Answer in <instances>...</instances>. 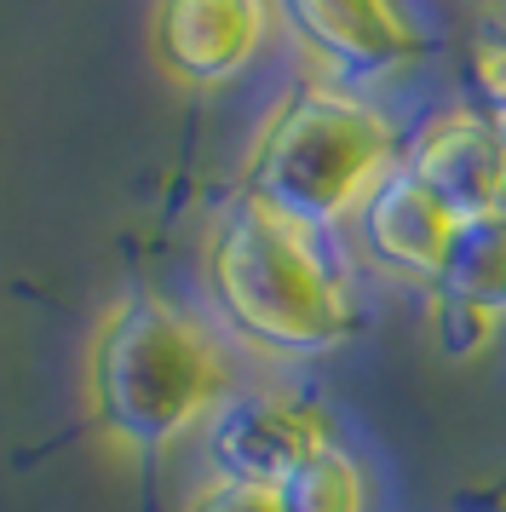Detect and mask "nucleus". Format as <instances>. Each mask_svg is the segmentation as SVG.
Here are the masks:
<instances>
[{
  "label": "nucleus",
  "mask_w": 506,
  "mask_h": 512,
  "mask_svg": "<svg viewBox=\"0 0 506 512\" xmlns=\"http://www.w3.org/2000/svg\"><path fill=\"white\" fill-rule=\"evenodd\" d=\"M472 75H478V87H483V104H489L495 133L506 139V41H478V52H472Z\"/></svg>",
  "instance_id": "obj_12"
},
{
  "label": "nucleus",
  "mask_w": 506,
  "mask_h": 512,
  "mask_svg": "<svg viewBox=\"0 0 506 512\" xmlns=\"http://www.w3.org/2000/svg\"><path fill=\"white\" fill-rule=\"evenodd\" d=\"M230 397V357L161 294H121L87 340V420L121 449H167Z\"/></svg>",
  "instance_id": "obj_1"
},
{
  "label": "nucleus",
  "mask_w": 506,
  "mask_h": 512,
  "mask_svg": "<svg viewBox=\"0 0 506 512\" xmlns=\"http://www.w3.org/2000/svg\"><path fill=\"white\" fill-rule=\"evenodd\" d=\"M449 236H455V213L443 208L403 162L391 167L386 179L368 190V202L357 208V242H363V254L380 271H391V277L426 282V288L443 271Z\"/></svg>",
  "instance_id": "obj_8"
},
{
  "label": "nucleus",
  "mask_w": 506,
  "mask_h": 512,
  "mask_svg": "<svg viewBox=\"0 0 506 512\" xmlns=\"http://www.w3.org/2000/svg\"><path fill=\"white\" fill-rule=\"evenodd\" d=\"M432 294L478 305V311L506 323V225L501 219H466V225H455Z\"/></svg>",
  "instance_id": "obj_9"
},
{
  "label": "nucleus",
  "mask_w": 506,
  "mask_h": 512,
  "mask_svg": "<svg viewBox=\"0 0 506 512\" xmlns=\"http://www.w3.org/2000/svg\"><path fill=\"white\" fill-rule=\"evenodd\" d=\"M271 41V0H156L150 52L179 87H230Z\"/></svg>",
  "instance_id": "obj_6"
},
{
  "label": "nucleus",
  "mask_w": 506,
  "mask_h": 512,
  "mask_svg": "<svg viewBox=\"0 0 506 512\" xmlns=\"http://www.w3.org/2000/svg\"><path fill=\"white\" fill-rule=\"evenodd\" d=\"M334 443L317 403H299L282 392H242L225 397L207 420V461L225 484H288L299 466Z\"/></svg>",
  "instance_id": "obj_4"
},
{
  "label": "nucleus",
  "mask_w": 506,
  "mask_h": 512,
  "mask_svg": "<svg viewBox=\"0 0 506 512\" xmlns=\"http://www.w3.org/2000/svg\"><path fill=\"white\" fill-rule=\"evenodd\" d=\"M276 507L282 512H368L363 466L351 461L340 443H328L322 455H311L299 466L288 484H276Z\"/></svg>",
  "instance_id": "obj_10"
},
{
  "label": "nucleus",
  "mask_w": 506,
  "mask_h": 512,
  "mask_svg": "<svg viewBox=\"0 0 506 512\" xmlns=\"http://www.w3.org/2000/svg\"><path fill=\"white\" fill-rule=\"evenodd\" d=\"M403 167L455 213V225L501 213L506 139L495 133V121L478 116V110H443L437 121H426Z\"/></svg>",
  "instance_id": "obj_7"
},
{
  "label": "nucleus",
  "mask_w": 506,
  "mask_h": 512,
  "mask_svg": "<svg viewBox=\"0 0 506 512\" xmlns=\"http://www.w3.org/2000/svg\"><path fill=\"white\" fill-rule=\"evenodd\" d=\"M397 167V133L374 98L305 81L276 104L248 150L242 185L248 202L271 208L299 231H328L357 219L368 190Z\"/></svg>",
  "instance_id": "obj_2"
},
{
  "label": "nucleus",
  "mask_w": 506,
  "mask_h": 512,
  "mask_svg": "<svg viewBox=\"0 0 506 512\" xmlns=\"http://www.w3.org/2000/svg\"><path fill=\"white\" fill-rule=\"evenodd\" d=\"M282 18L299 47L334 75V87L397 75L426 52V29L403 0H282Z\"/></svg>",
  "instance_id": "obj_5"
},
{
  "label": "nucleus",
  "mask_w": 506,
  "mask_h": 512,
  "mask_svg": "<svg viewBox=\"0 0 506 512\" xmlns=\"http://www.w3.org/2000/svg\"><path fill=\"white\" fill-rule=\"evenodd\" d=\"M207 294L248 346L271 357H317L357 328L351 288L317 236L248 196L207 236Z\"/></svg>",
  "instance_id": "obj_3"
},
{
  "label": "nucleus",
  "mask_w": 506,
  "mask_h": 512,
  "mask_svg": "<svg viewBox=\"0 0 506 512\" xmlns=\"http://www.w3.org/2000/svg\"><path fill=\"white\" fill-rule=\"evenodd\" d=\"M426 334H432L437 357L449 363H478L483 351L501 340V317H489L478 305H460L449 294H432L426 288Z\"/></svg>",
  "instance_id": "obj_11"
},
{
  "label": "nucleus",
  "mask_w": 506,
  "mask_h": 512,
  "mask_svg": "<svg viewBox=\"0 0 506 512\" xmlns=\"http://www.w3.org/2000/svg\"><path fill=\"white\" fill-rule=\"evenodd\" d=\"M495 219H501V225H506V196H501V213H495Z\"/></svg>",
  "instance_id": "obj_14"
},
{
  "label": "nucleus",
  "mask_w": 506,
  "mask_h": 512,
  "mask_svg": "<svg viewBox=\"0 0 506 512\" xmlns=\"http://www.w3.org/2000/svg\"><path fill=\"white\" fill-rule=\"evenodd\" d=\"M184 512H282V507H276V489H259V484H225V478H213V484H207Z\"/></svg>",
  "instance_id": "obj_13"
}]
</instances>
